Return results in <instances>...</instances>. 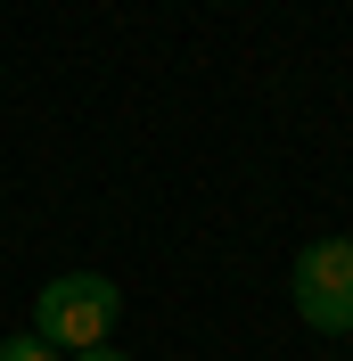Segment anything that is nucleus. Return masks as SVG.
I'll return each instance as SVG.
<instances>
[{"mask_svg": "<svg viewBox=\"0 0 353 361\" xmlns=\"http://www.w3.org/2000/svg\"><path fill=\"white\" fill-rule=\"evenodd\" d=\"M115 312H124V288L107 271H58L33 295V337L58 345V353H90V345L115 337Z\"/></svg>", "mask_w": 353, "mask_h": 361, "instance_id": "f257e3e1", "label": "nucleus"}, {"mask_svg": "<svg viewBox=\"0 0 353 361\" xmlns=\"http://www.w3.org/2000/svg\"><path fill=\"white\" fill-rule=\"evenodd\" d=\"M287 295H296V320L321 329V337H353V238H312L287 271Z\"/></svg>", "mask_w": 353, "mask_h": 361, "instance_id": "f03ea898", "label": "nucleus"}, {"mask_svg": "<svg viewBox=\"0 0 353 361\" xmlns=\"http://www.w3.org/2000/svg\"><path fill=\"white\" fill-rule=\"evenodd\" d=\"M0 361H66V353H58V345H42L33 329H25V337H0Z\"/></svg>", "mask_w": 353, "mask_h": 361, "instance_id": "7ed1b4c3", "label": "nucleus"}, {"mask_svg": "<svg viewBox=\"0 0 353 361\" xmlns=\"http://www.w3.org/2000/svg\"><path fill=\"white\" fill-rule=\"evenodd\" d=\"M66 361H132V353H107V345H90V353H66Z\"/></svg>", "mask_w": 353, "mask_h": 361, "instance_id": "20e7f679", "label": "nucleus"}]
</instances>
